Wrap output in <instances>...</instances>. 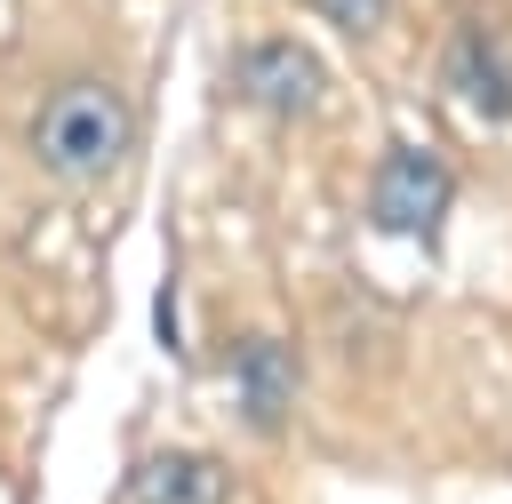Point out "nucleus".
Segmentation results:
<instances>
[{
  "mask_svg": "<svg viewBox=\"0 0 512 504\" xmlns=\"http://www.w3.org/2000/svg\"><path fill=\"white\" fill-rule=\"evenodd\" d=\"M304 8H312L328 32H352V40H368V32L384 24V8H392V0H304Z\"/></svg>",
  "mask_w": 512,
  "mask_h": 504,
  "instance_id": "nucleus-7",
  "label": "nucleus"
},
{
  "mask_svg": "<svg viewBox=\"0 0 512 504\" xmlns=\"http://www.w3.org/2000/svg\"><path fill=\"white\" fill-rule=\"evenodd\" d=\"M224 376H232V408H240L248 432H280L288 408H296V384H304L288 336H240L224 352Z\"/></svg>",
  "mask_w": 512,
  "mask_h": 504,
  "instance_id": "nucleus-4",
  "label": "nucleus"
},
{
  "mask_svg": "<svg viewBox=\"0 0 512 504\" xmlns=\"http://www.w3.org/2000/svg\"><path fill=\"white\" fill-rule=\"evenodd\" d=\"M240 96H248L256 112H272V120H304V112L328 96V64H320L304 40H288V32L248 40V48H240Z\"/></svg>",
  "mask_w": 512,
  "mask_h": 504,
  "instance_id": "nucleus-3",
  "label": "nucleus"
},
{
  "mask_svg": "<svg viewBox=\"0 0 512 504\" xmlns=\"http://www.w3.org/2000/svg\"><path fill=\"white\" fill-rule=\"evenodd\" d=\"M448 192H456V176H448L432 152L392 144V152L376 160V176H368V216H376L384 232H400V240H432L440 216H448Z\"/></svg>",
  "mask_w": 512,
  "mask_h": 504,
  "instance_id": "nucleus-2",
  "label": "nucleus"
},
{
  "mask_svg": "<svg viewBox=\"0 0 512 504\" xmlns=\"http://www.w3.org/2000/svg\"><path fill=\"white\" fill-rule=\"evenodd\" d=\"M448 88H464L480 112H512V64L496 56L488 32H464V40L448 48Z\"/></svg>",
  "mask_w": 512,
  "mask_h": 504,
  "instance_id": "nucleus-6",
  "label": "nucleus"
},
{
  "mask_svg": "<svg viewBox=\"0 0 512 504\" xmlns=\"http://www.w3.org/2000/svg\"><path fill=\"white\" fill-rule=\"evenodd\" d=\"M32 160L56 176V184H96L120 152H128V104L120 88L104 80H56L32 112Z\"/></svg>",
  "mask_w": 512,
  "mask_h": 504,
  "instance_id": "nucleus-1",
  "label": "nucleus"
},
{
  "mask_svg": "<svg viewBox=\"0 0 512 504\" xmlns=\"http://www.w3.org/2000/svg\"><path fill=\"white\" fill-rule=\"evenodd\" d=\"M128 504H232V464L200 448H160L136 464Z\"/></svg>",
  "mask_w": 512,
  "mask_h": 504,
  "instance_id": "nucleus-5",
  "label": "nucleus"
}]
</instances>
